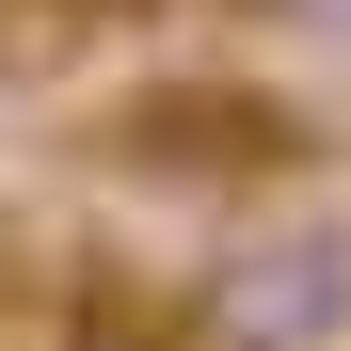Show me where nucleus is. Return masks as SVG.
<instances>
[{"label": "nucleus", "mask_w": 351, "mask_h": 351, "mask_svg": "<svg viewBox=\"0 0 351 351\" xmlns=\"http://www.w3.org/2000/svg\"><path fill=\"white\" fill-rule=\"evenodd\" d=\"M128 160H160V176H287V160H319V128L304 112H256V96H144L128 112Z\"/></svg>", "instance_id": "nucleus-2"}, {"label": "nucleus", "mask_w": 351, "mask_h": 351, "mask_svg": "<svg viewBox=\"0 0 351 351\" xmlns=\"http://www.w3.org/2000/svg\"><path fill=\"white\" fill-rule=\"evenodd\" d=\"M192 351H335L351 335V223H271V240H240L192 319H176Z\"/></svg>", "instance_id": "nucleus-1"}, {"label": "nucleus", "mask_w": 351, "mask_h": 351, "mask_svg": "<svg viewBox=\"0 0 351 351\" xmlns=\"http://www.w3.org/2000/svg\"><path fill=\"white\" fill-rule=\"evenodd\" d=\"M240 16H271V32H319V48H351V0H240Z\"/></svg>", "instance_id": "nucleus-3"}]
</instances>
